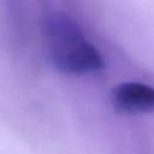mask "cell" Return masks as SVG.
<instances>
[{"label":"cell","mask_w":154,"mask_h":154,"mask_svg":"<svg viewBox=\"0 0 154 154\" xmlns=\"http://www.w3.org/2000/svg\"><path fill=\"white\" fill-rule=\"evenodd\" d=\"M45 38L52 63L65 73L83 75L103 67L99 51L66 14L54 13L47 18Z\"/></svg>","instance_id":"cell-1"},{"label":"cell","mask_w":154,"mask_h":154,"mask_svg":"<svg viewBox=\"0 0 154 154\" xmlns=\"http://www.w3.org/2000/svg\"><path fill=\"white\" fill-rule=\"evenodd\" d=\"M112 102L116 109L123 113L152 112L154 111V87L138 82L120 83L113 89Z\"/></svg>","instance_id":"cell-2"}]
</instances>
